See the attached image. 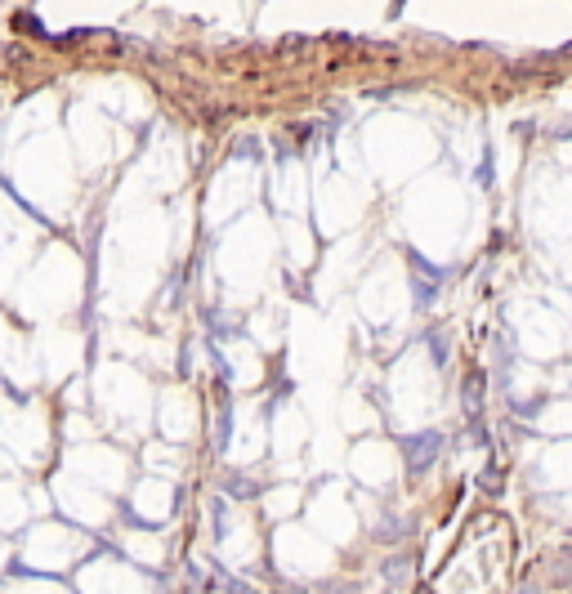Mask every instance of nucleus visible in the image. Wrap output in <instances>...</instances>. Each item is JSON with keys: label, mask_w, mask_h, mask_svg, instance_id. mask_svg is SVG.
<instances>
[{"label": "nucleus", "mask_w": 572, "mask_h": 594, "mask_svg": "<svg viewBox=\"0 0 572 594\" xmlns=\"http://www.w3.org/2000/svg\"><path fill=\"white\" fill-rule=\"evenodd\" d=\"M407 577H412V559H407V554H398V559L385 563V581H394L398 586V581H407Z\"/></svg>", "instance_id": "nucleus-1"}, {"label": "nucleus", "mask_w": 572, "mask_h": 594, "mask_svg": "<svg viewBox=\"0 0 572 594\" xmlns=\"http://www.w3.org/2000/svg\"><path fill=\"white\" fill-rule=\"evenodd\" d=\"M519 594H537V590H532V586H523V590H519Z\"/></svg>", "instance_id": "nucleus-2"}]
</instances>
